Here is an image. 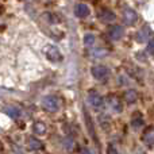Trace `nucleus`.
<instances>
[{"mask_svg": "<svg viewBox=\"0 0 154 154\" xmlns=\"http://www.w3.org/2000/svg\"><path fill=\"white\" fill-rule=\"evenodd\" d=\"M45 56L51 62H61L64 60V56L60 51V49L54 45H48L45 48Z\"/></svg>", "mask_w": 154, "mask_h": 154, "instance_id": "nucleus-1", "label": "nucleus"}, {"mask_svg": "<svg viewBox=\"0 0 154 154\" xmlns=\"http://www.w3.org/2000/svg\"><path fill=\"white\" fill-rule=\"evenodd\" d=\"M138 20V14L133 10V8H125L123 10V22H125L127 26H133L137 23Z\"/></svg>", "mask_w": 154, "mask_h": 154, "instance_id": "nucleus-2", "label": "nucleus"}, {"mask_svg": "<svg viewBox=\"0 0 154 154\" xmlns=\"http://www.w3.org/2000/svg\"><path fill=\"white\" fill-rule=\"evenodd\" d=\"M92 72V76L95 77L96 80H106L108 77V69L103 65H97V66H93L91 69Z\"/></svg>", "mask_w": 154, "mask_h": 154, "instance_id": "nucleus-3", "label": "nucleus"}, {"mask_svg": "<svg viewBox=\"0 0 154 154\" xmlns=\"http://www.w3.org/2000/svg\"><path fill=\"white\" fill-rule=\"evenodd\" d=\"M43 106L50 111H56L58 108V100L54 96H48V97L43 99Z\"/></svg>", "mask_w": 154, "mask_h": 154, "instance_id": "nucleus-4", "label": "nucleus"}, {"mask_svg": "<svg viewBox=\"0 0 154 154\" xmlns=\"http://www.w3.org/2000/svg\"><path fill=\"white\" fill-rule=\"evenodd\" d=\"M75 14H76V16H79V18H87V16L91 14V11H89V7H88V5L77 4L76 8H75Z\"/></svg>", "mask_w": 154, "mask_h": 154, "instance_id": "nucleus-5", "label": "nucleus"}, {"mask_svg": "<svg viewBox=\"0 0 154 154\" xmlns=\"http://www.w3.org/2000/svg\"><path fill=\"white\" fill-rule=\"evenodd\" d=\"M99 18L103 22H114L115 20V14L112 11H109L108 8H103V10L99 12Z\"/></svg>", "mask_w": 154, "mask_h": 154, "instance_id": "nucleus-6", "label": "nucleus"}, {"mask_svg": "<svg viewBox=\"0 0 154 154\" xmlns=\"http://www.w3.org/2000/svg\"><path fill=\"white\" fill-rule=\"evenodd\" d=\"M108 32H109V37H111L112 39L118 41V39H120V38L123 37V27L114 26V27H111V29H109Z\"/></svg>", "mask_w": 154, "mask_h": 154, "instance_id": "nucleus-7", "label": "nucleus"}, {"mask_svg": "<svg viewBox=\"0 0 154 154\" xmlns=\"http://www.w3.org/2000/svg\"><path fill=\"white\" fill-rule=\"evenodd\" d=\"M89 101L93 104V106H100L103 99H101V96L97 95L96 92H91L89 93Z\"/></svg>", "mask_w": 154, "mask_h": 154, "instance_id": "nucleus-8", "label": "nucleus"}, {"mask_svg": "<svg viewBox=\"0 0 154 154\" xmlns=\"http://www.w3.org/2000/svg\"><path fill=\"white\" fill-rule=\"evenodd\" d=\"M84 43H85L87 46L93 45V43H95V35H93V34H85V37H84Z\"/></svg>", "mask_w": 154, "mask_h": 154, "instance_id": "nucleus-9", "label": "nucleus"}, {"mask_svg": "<svg viewBox=\"0 0 154 154\" xmlns=\"http://www.w3.org/2000/svg\"><path fill=\"white\" fill-rule=\"evenodd\" d=\"M135 97H137L135 92H133V91H128V92H126V99H127L128 101L135 100Z\"/></svg>", "mask_w": 154, "mask_h": 154, "instance_id": "nucleus-10", "label": "nucleus"}, {"mask_svg": "<svg viewBox=\"0 0 154 154\" xmlns=\"http://www.w3.org/2000/svg\"><path fill=\"white\" fill-rule=\"evenodd\" d=\"M147 51H149V54H153V41H149V45H147Z\"/></svg>", "mask_w": 154, "mask_h": 154, "instance_id": "nucleus-11", "label": "nucleus"}]
</instances>
